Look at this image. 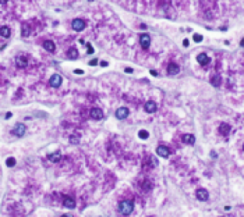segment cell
<instances>
[{"label":"cell","mask_w":244,"mask_h":217,"mask_svg":"<svg viewBox=\"0 0 244 217\" xmlns=\"http://www.w3.org/2000/svg\"><path fill=\"white\" fill-rule=\"evenodd\" d=\"M179 71H180L179 64L170 63V64L168 66V74H169V75H176V74H179Z\"/></svg>","instance_id":"obj_14"},{"label":"cell","mask_w":244,"mask_h":217,"mask_svg":"<svg viewBox=\"0 0 244 217\" xmlns=\"http://www.w3.org/2000/svg\"><path fill=\"white\" fill-rule=\"evenodd\" d=\"M101 66H102V67H106V66H107V63H106V61H102Z\"/></svg>","instance_id":"obj_34"},{"label":"cell","mask_w":244,"mask_h":217,"mask_svg":"<svg viewBox=\"0 0 244 217\" xmlns=\"http://www.w3.org/2000/svg\"><path fill=\"white\" fill-rule=\"evenodd\" d=\"M140 43H141V47L148 49L149 45H151V36H149L148 33H141L140 35Z\"/></svg>","instance_id":"obj_6"},{"label":"cell","mask_w":244,"mask_h":217,"mask_svg":"<svg viewBox=\"0 0 244 217\" xmlns=\"http://www.w3.org/2000/svg\"><path fill=\"white\" fill-rule=\"evenodd\" d=\"M156 153H158V156H160V157H163V159L169 157V155H170L169 149L166 146H163V145H159V146L156 147Z\"/></svg>","instance_id":"obj_9"},{"label":"cell","mask_w":244,"mask_h":217,"mask_svg":"<svg viewBox=\"0 0 244 217\" xmlns=\"http://www.w3.org/2000/svg\"><path fill=\"white\" fill-rule=\"evenodd\" d=\"M144 108H145L146 113H155V111L158 110V106H156V103H155L154 100H149V102L145 103Z\"/></svg>","instance_id":"obj_11"},{"label":"cell","mask_w":244,"mask_h":217,"mask_svg":"<svg viewBox=\"0 0 244 217\" xmlns=\"http://www.w3.org/2000/svg\"><path fill=\"white\" fill-rule=\"evenodd\" d=\"M195 195H197V199H198V200H202V202L208 200V198H209V194H208V191H207V189H204V188L197 189Z\"/></svg>","instance_id":"obj_7"},{"label":"cell","mask_w":244,"mask_h":217,"mask_svg":"<svg viewBox=\"0 0 244 217\" xmlns=\"http://www.w3.org/2000/svg\"><path fill=\"white\" fill-rule=\"evenodd\" d=\"M48 159H49V161H52V163H59L60 159H62V153L57 150V152H54V153H50V155L48 156Z\"/></svg>","instance_id":"obj_18"},{"label":"cell","mask_w":244,"mask_h":217,"mask_svg":"<svg viewBox=\"0 0 244 217\" xmlns=\"http://www.w3.org/2000/svg\"><path fill=\"white\" fill-rule=\"evenodd\" d=\"M96 64H98V60H96V58H94V60L89 61V66H96Z\"/></svg>","instance_id":"obj_29"},{"label":"cell","mask_w":244,"mask_h":217,"mask_svg":"<svg viewBox=\"0 0 244 217\" xmlns=\"http://www.w3.org/2000/svg\"><path fill=\"white\" fill-rule=\"evenodd\" d=\"M4 3H7L6 0H0V4H4Z\"/></svg>","instance_id":"obj_37"},{"label":"cell","mask_w":244,"mask_h":217,"mask_svg":"<svg viewBox=\"0 0 244 217\" xmlns=\"http://www.w3.org/2000/svg\"><path fill=\"white\" fill-rule=\"evenodd\" d=\"M129 114H130V111L127 107H119L117 110H116L115 116H116V118H119V120H124L129 117Z\"/></svg>","instance_id":"obj_5"},{"label":"cell","mask_w":244,"mask_h":217,"mask_svg":"<svg viewBox=\"0 0 244 217\" xmlns=\"http://www.w3.org/2000/svg\"><path fill=\"white\" fill-rule=\"evenodd\" d=\"M124 71H126L127 74H131V72H133V68H130V67H127V68H124Z\"/></svg>","instance_id":"obj_31"},{"label":"cell","mask_w":244,"mask_h":217,"mask_svg":"<svg viewBox=\"0 0 244 217\" xmlns=\"http://www.w3.org/2000/svg\"><path fill=\"white\" fill-rule=\"evenodd\" d=\"M11 116H13V114H11V113H10V111H9V113L6 114V118H10V117H11Z\"/></svg>","instance_id":"obj_35"},{"label":"cell","mask_w":244,"mask_h":217,"mask_svg":"<svg viewBox=\"0 0 244 217\" xmlns=\"http://www.w3.org/2000/svg\"><path fill=\"white\" fill-rule=\"evenodd\" d=\"M181 141L184 142L185 145H194L195 143V136H194L193 134H184V135L181 136Z\"/></svg>","instance_id":"obj_13"},{"label":"cell","mask_w":244,"mask_h":217,"mask_svg":"<svg viewBox=\"0 0 244 217\" xmlns=\"http://www.w3.org/2000/svg\"><path fill=\"white\" fill-rule=\"evenodd\" d=\"M78 142H80V139L78 138H77V135H71L70 136V143H78Z\"/></svg>","instance_id":"obj_26"},{"label":"cell","mask_w":244,"mask_h":217,"mask_svg":"<svg viewBox=\"0 0 244 217\" xmlns=\"http://www.w3.org/2000/svg\"><path fill=\"white\" fill-rule=\"evenodd\" d=\"M29 33H31V28H29V25L24 24L23 25V31H21V35H23L24 38H27V36H29Z\"/></svg>","instance_id":"obj_22"},{"label":"cell","mask_w":244,"mask_h":217,"mask_svg":"<svg viewBox=\"0 0 244 217\" xmlns=\"http://www.w3.org/2000/svg\"><path fill=\"white\" fill-rule=\"evenodd\" d=\"M91 117H92L94 120H102L103 118V111L99 107H92L91 108Z\"/></svg>","instance_id":"obj_8"},{"label":"cell","mask_w":244,"mask_h":217,"mask_svg":"<svg viewBox=\"0 0 244 217\" xmlns=\"http://www.w3.org/2000/svg\"><path fill=\"white\" fill-rule=\"evenodd\" d=\"M63 205L67 209H74L76 207V200L71 196H67V195H66V196H63Z\"/></svg>","instance_id":"obj_10"},{"label":"cell","mask_w":244,"mask_h":217,"mask_svg":"<svg viewBox=\"0 0 244 217\" xmlns=\"http://www.w3.org/2000/svg\"><path fill=\"white\" fill-rule=\"evenodd\" d=\"M243 149H244V145H243Z\"/></svg>","instance_id":"obj_38"},{"label":"cell","mask_w":244,"mask_h":217,"mask_svg":"<svg viewBox=\"0 0 244 217\" xmlns=\"http://www.w3.org/2000/svg\"><path fill=\"white\" fill-rule=\"evenodd\" d=\"M240 46H241V47H244V38L240 40Z\"/></svg>","instance_id":"obj_33"},{"label":"cell","mask_w":244,"mask_h":217,"mask_svg":"<svg viewBox=\"0 0 244 217\" xmlns=\"http://www.w3.org/2000/svg\"><path fill=\"white\" fill-rule=\"evenodd\" d=\"M74 72H76V74H78V75H81V74H84V71H82V70H80V68H77V70H74Z\"/></svg>","instance_id":"obj_30"},{"label":"cell","mask_w":244,"mask_h":217,"mask_svg":"<svg viewBox=\"0 0 244 217\" xmlns=\"http://www.w3.org/2000/svg\"><path fill=\"white\" fill-rule=\"evenodd\" d=\"M0 35L7 39V38H10V35H11V31H10L9 27H2L0 28Z\"/></svg>","instance_id":"obj_20"},{"label":"cell","mask_w":244,"mask_h":217,"mask_svg":"<svg viewBox=\"0 0 244 217\" xmlns=\"http://www.w3.org/2000/svg\"><path fill=\"white\" fill-rule=\"evenodd\" d=\"M193 39H194V42H201L202 40V36L199 35V33H195V35L193 36Z\"/></svg>","instance_id":"obj_27"},{"label":"cell","mask_w":244,"mask_h":217,"mask_svg":"<svg viewBox=\"0 0 244 217\" xmlns=\"http://www.w3.org/2000/svg\"><path fill=\"white\" fill-rule=\"evenodd\" d=\"M138 136H140L141 139H144V141H145V139H148L149 132H148V131H145V130H141L140 132H138Z\"/></svg>","instance_id":"obj_24"},{"label":"cell","mask_w":244,"mask_h":217,"mask_svg":"<svg viewBox=\"0 0 244 217\" xmlns=\"http://www.w3.org/2000/svg\"><path fill=\"white\" fill-rule=\"evenodd\" d=\"M220 81H222V78H220V75H218V74L211 78V83H212L213 86H219L220 85Z\"/></svg>","instance_id":"obj_21"},{"label":"cell","mask_w":244,"mask_h":217,"mask_svg":"<svg viewBox=\"0 0 244 217\" xmlns=\"http://www.w3.org/2000/svg\"><path fill=\"white\" fill-rule=\"evenodd\" d=\"M43 47H45V50H48V52H50V53H53L54 50H56V45H54V42L49 40V39L43 42Z\"/></svg>","instance_id":"obj_17"},{"label":"cell","mask_w":244,"mask_h":217,"mask_svg":"<svg viewBox=\"0 0 244 217\" xmlns=\"http://www.w3.org/2000/svg\"><path fill=\"white\" fill-rule=\"evenodd\" d=\"M183 45H184V46H188V40H187V39H184V40H183Z\"/></svg>","instance_id":"obj_32"},{"label":"cell","mask_w":244,"mask_h":217,"mask_svg":"<svg viewBox=\"0 0 244 217\" xmlns=\"http://www.w3.org/2000/svg\"><path fill=\"white\" fill-rule=\"evenodd\" d=\"M67 57L68 58H73V60H76V58L78 57V50H77V47H70V49H68Z\"/></svg>","instance_id":"obj_19"},{"label":"cell","mask_w":244,"mask_h":217,"mask_svg":"<svg viewBox=\"0 0 244 217\" xmlns=\"http://www.w3.org/2000/svg\"><path fill=\"white\" fill-rule=\"evenodd\" d=\"M230 130H232V127H230L227 122H222L220 125H219V132L222 134L223 136H226V135H229V132H230Z\"/></svg>","instance_id":"obj_16"},{"label":"cell","mask_w":244,"mask_h":217,"mask_svg":"<svg viewBox=\"0 0 244 217\" xmlns=\"http://www.w3.org/2000/svg\"><path fill=\"white\" fill-rule=\"evenodd\" d=\"M15 64H17L18 68H25L27 64H28V60H27L25 56H18V57L15 58Z\"/></svg>","instance_id":"obj_15"},{"label":"cell","mask_w":244,"mask_h":217,"mask_svg":"<svg viewBox=\"0 0 244 217\" xmlns=\"http://www.w3.org/2000/svg\"><path fill=\"white\" fill-rule=\"evenodd\" d=\"M62 217H74V216H73V214H63Z\"/></svg>","instance_id":"obj_36"},{"label":"cell","mask_w":244,"mask_h":217,"mask_svg":"<svg viewBox=\"0 0 244 217\" xmlns=\"http://www.w3.org/2000/svg\"><path fill=\"white\" fill-rule=\"evenodd\" d=\"M141 186H142V189H144V191H146V192L151 191V189H152V181L145 180V181L142 182V185H141Z\"/></svg>","instance_id":"obj_23"},{"label":"cell","mask_w":244,"mask_h":217,"mask_svg":"<svg viewBox=\"0 0 244 217\" xmlns=\"http://www.w3.org/2000/svg\"><path fill=\"white\" fill-rule=\"evenodd\" d=\"M197 61H198L201 66H207V64L211 61V58L208 57L207 53H199V54L197 56Z\"/></svg>","instance_id":"obj_12"},{"label":"cell","mask_w":244,"mask_h":217,"mask_svg":"<svg viewBox=\"0 0 244 217\" xmlns=\"http://www.w3.org/2000/svg\"><path fill=\"white\" fill-rule=\"evenodd\" d=\"M25 131H27V127L23 124V122H18V124L14 125V128L11 130V134L15 136H18V138H21V136L25 135Z\"/></svg>","instance_id":"obj_2"},{"label":"cell","mask_w":244,"mask_h":217,"mask_svg":"<svg viewBox=\"0 0 244 217\" xmlns=\"http://www.w3.org/2000/svg\"><path fill=\"white\" fill-rule=\"evenodd\" d=\"M148 217H152V216H148Z\"/></svg>","instance_id":"obj_39"},{"label":"cell","mask_w":244,"mask_h":217,"mask_svg":"<svg viewBox=\"0 0 244 217\" xmlns=\"http://www.w3.org/2000/svg\"><path fill=\"white\" fill-rule=\"evenodd\" d=\"M87 46H88V54H92L94 49H92V46H91V43H87Z\"/></svg>","instance_id":"obj_28"},{"label":"cell","mask_w":244,"mask_h":217,"mask_svg":"<svg viewBox=\"0 0 244 217\" xmlns=\"http://www.w3.org/2000/svg\"><path fill=\"white\" fill-rule=\"evenodd\" d=\"M62 83H63V78H62V75H59V74H53L50 77V79H49V85H50L52 88H60Z\"/></svg>","instance_id":"obj_4"},{"label":"cell","mask_w":244,"mask_h":217,"mask_svg":"<svg viewBox=\"0 0 244 217\" xmlns=\"http://www.w3.org/2000/svg\"><path fill=\"white\" fill-rule=\"evenodd\" d=\"M6 166L7 167H14L15 166V159L14 157H9L6 160Z\"/></svg>","instance_id":"obj_25"},{"label":"cell","mask_w":244,"mask_h":217,"mask_svg":"<svg viewBox=\"0 0 244 217\" xmlns=\"http://www.w3.org/2000/svg\"><path fill=\"white\" fill-rule=\"evenodd\" d=\"M71 27H73L74 31H77V32H81V31L85 29V27H87V22H85L82 18H76V19H73V22H71Z\"/></svg>","instance_id":"obj_3"},{"label":"cell","mask_w":244,"mask_h":217,"mask_svg":"<svg viewBox=\"0 0 244 217\" xmlns=\"http://www.w3.org/2000/svg\"><path fill=\"white\" fill-rule=\"evenodd\" d=\"M134 210V202L133 200H121L119 203V211L124 216H130Z\"/></svg>","instance_id":"obj_1"}]
</instances>
